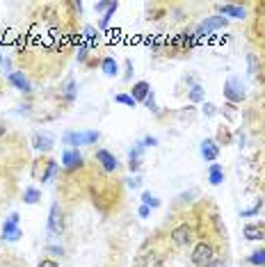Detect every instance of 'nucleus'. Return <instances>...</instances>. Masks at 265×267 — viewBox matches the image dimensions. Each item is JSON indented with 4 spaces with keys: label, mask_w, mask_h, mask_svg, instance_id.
Segmentation results:
<instances>
[{
    "label": "nucleus",
    "mask_w": 265,
    "mask_h": 267,
    "mask_svg": "<svg viewBox=\"0 0 265 267\" xmlns=\"http://www.w3.org/2000/svg\"><path fill=\"white\" fill-rule=\"evenodd\" d=\"M83 162H85V158L78 148H64V153H62V167L64 169L74 171V169L83 167Z\"/></svg>",
    "instance_id": "obj_9"
},
{
    "label": "nucleus",
    "mask_w": 265,
    "mask_h": 267,
    "mask_svg": "<svg viewBox=\"0 0 265 267\" xmlns=\"http://www.w3.org/2000/svg\"><path fill=\"white\" fill-rule=\"evenodd\" d=\"M242 235H245V240H265V226L263 224H247L242 228Z\"/></svg>",
    "instance_id": "obj_15"
},
{
    "label": "nucleus",
    "mask_w": 265,
    "mask_h": 267,
    "mask_svg": "<svg viewBox=\"0 0 265 267\" xmlns=\"http://www.w3.org/2000/svg\"><path fill=\"white\" fill-rule=\"evenodd\" d=\"M208 183L211 185H222L224 183V167L220 162H213L208 167Z\"/></svg>",
    "instance_id": "obj_17"
},
{
    "label": "nucleus",
    "mask_w": 265,
    "mask_h": 267,
    "mask_svg": "<svg viewBox=\"0 0 265 267\" xmlns=\"http://www.w3.org/2000/svg\"><path fill=\"white\" fill-rule=\"evenodd\" d=\"M226 25H229V19H224V16H208L206 21H202V23L196 25L194 30V37L199 39V37H206V35H213V32H217V30H224Z\"/></svg>",
    "instance_id": "obj_3"
},
{
    "label": "nucleus",
    "mask_w": 265,
    "mask_h": 267,
    "mask_svg": "<svg viewBox=\"0 0 265 267\" xmlns=\"http://www.w3.org/2000/svg\"><path fill=\"white\" fill-rule=\"evenodd\" d=\"M247 64H249V73H251V75L258 73V57H256L254 53L247 55Z\"/></svg>",
    "instance_id": "obj_32"
},
{
    "label": "nucleus",
    "mask_w": 265,
    "mask_h": 267,
    "mask_svg": "<svg viewBox=\"0 0 265 267\" xmlns=\"http://www.w3.org/2000/svg\"><path fill=\"white\" fill-rule=\"evenodd\" d=\"M142 206H149L153 210V208H160V199H156L151 192H142Z\"/></svg>",
    "instance_id": "obj_29"
},
{
    "label": "nucleus",
    "mask_w": 265,
    "mask_h": 267,
    "mask_svg": "<svg viewBox=\"0 0 265 267\" xmlns=\"http://www.w3.org/2000/svg\"><path fill=\"white\" fill-rule=\"evenodd\" d=\"M215 258H217L215 249H213V244H208V242H199L190 253V260L194 267H208Z\"/></svg>",
    "instance_id": "obj_2"
},
{
    "label": "nucleus",
    "mask_w": 265,
    "mask_h": 267,
    "mask_svg": "<svg viewBox=\"0 0 265 267\" xmlns=\"http://www.w3.org/2000/svg\"><path fill=\"white\" fill-rule=\"evenodd\" d=\"M19 213H12L10 217L5 219V224H3V240L5 242H19L21 240V235H23V231L19 228Z\"/></svg>",
    "instance_id": "obj_5"
},
{
    "label": "nucleus",
    "mask_w": 265,
    "mask_h": 267,
    "mask_svg": "<svg viewBox=\"0 0 265 267\" xmlns=\"http://www.w3.org/2000/svg\"><path fill=\"white\" fill-rule=\"evenodd\" d=\"M138 215H140V217H149V215H151V208H149V206H140Z\"/></svg>",
    "instance_id": "obj_41"
},
{
    "label": "nucleus",
    "mask_w": 265,
    "mask_h": 267,
    "mask_svg": "<svg viewBox=\"0 0 265 267\" xmlns=\"http://www.w3.org/2000/svg\"><path fill=\"white\" fill-rule=\"evenodd\" d=\"M62 96H64L67 103H71V101L76 99V80L74 78H69V80H67V84L62 87Z\"/></svg>",
    "instance_id": "obj_26"
},
{
    "label": "nucleus",
    "mask_w": 265,
    "mask_h": 267,
    "mask_svg": "<svg viewBox=\"0 0 265 267\" xmlns=\"http://www.w3.org/2000/svg\"><path fill=\"white\" fill-rule=\"evenodd\" d=\"M149 94H151V84H149L147 80H140V82H135V84H132V89H130V96L138 101V103H144Z\"/></svg>",
    "instance_id": "obj_13"
},
{
    "label": "nucleus",
    "mask_w": 265,
    "mask_h": 267,
    "mask_svg": "<svg viewBox=\"0 0 265 267\" xmlns=\"http://www.w3.org/2000/svg\"><path fill=\"white\" fill-rule=\"evenodd\" d=\"M5 133H7V128H5V126H3V124H0V139L5 137Z\"/></svg>",
    "instance_id": "obj_44"
},
{
    "label": "nucleus",
    "mask_w": 265,
    "mask_h": 267,
    "mask_svg": "<svg viewBox=\"0 0 265 267\" xmlns=\"http://www.w3.org/2000/svg\"><path fill=\"white\" fill-rule=\"evenodd\" d=\"M96 162L101 164V169H103V171H108V173H112V171H117V169H119L117 155L110 153L108 148H98V151H96Z\"/></svg>",
    "instance_id": "obj_8"
},
{
    "label": "nucleus",
    "mask_w": 265,
    "mask_h": 267,
    "mask_svg": "<svg viewBox=\"0 0 265 267\" xmlns=\"http://www.w3.org/2000/svg\"><path fill=\"white\" fill-rule=\"evenodd\" d=\"M260 208H263V199H258V201L251 208H247V210H240V217H256V215L260 213Z\"/></svg>",
    "instance_id": "obj_28"
},
{
    "label": "nucleus",
    "mask_w": 265,
    "mask_h": 267,
    "mask_svg": "<svg viewBox=\"0 0 265 267\" xmlns=\"http://www.w3.org/2000/svg\"><path fill=\"white\" fill-rule=\"evenodd\" d=\"M194 39H196L194 32H181V35H178L172 44L176 46V48H190V46L194 44Z\"/></svg>",
    "instance_id": "obj_21"
},
{
    "label": "nucleus",
    "mask_w": 265,
    "mask_h": 267,
    "mask_svg": "<svg viewBox=\"0 0 265 267\" xmlns=\"http://www.w3.org/2000/svg\"><path fill=\"white\" fill-rule=\"evenodd\" d=\"M114 101L121 103V105H126V108H138V101L132 99L130 94H117V96H114Z\"/></svg>",
    "instance_id": "obj_30"
},
{
    "label": "nucleus",
    "mask_w": 265,
    "mask_h": 267,
    "mask_svg": "<svg viewBox=\"0 0 265 267\" xmlns=\"http://www.w3.org/2000/svg\"><path fill=\"white\" fill-rule=\"evenodd\" d=\"M83 41L89 46V48H94V46L98 44V30L94 28V25H85V30H83Z\"/></svg>",
    "instance_id": "obj_19"
},
{
    "label": "nucleus",
    "mask_w": 265,
    "mask_h": 267,
    "mask_svg": "<svg viewBox=\"0 0 265 267\" xmlns=\"http://www.w3.org/2000/svg\"><path fill=\"white\" fill-rule=\"evenodd\" d=\"M142 153H144V144H142V139H140V142H135V146L128 151V160H142Z\"/></svg>",
    "instance_id": "obj_27"
},
{
    "label": "nucleus",
    "mask_w": 265,
    "mask_h": 267,
    "mask_svg": "<svg viewBox=\"0 0 265 267\" xmlns=\"http://www.w3.org/2000/svg\"><path fill=\"white\" fill-rule=\"evenodd\" d=\"M37 267H59V265L53 260V258H41L39 265H37Z\"/></svg>",
    "instance_id": "obj_39"
},
{
    "label": "nucleus",
    "mask_w": 265,
    "mask_h": 267,
    "mask_svg": "<svg viewBox=\"0 0 265 267\" xmlns=\"http://www.w3.org/2000/svg\"><path fill=\"white\" fill-rule=\"evenodd\" d=\"M101 71H103V75H108V78H117L119 75V62L114 57H103V62H101Z\"/></svg>",
    "instance_id": "obj_18"
},
{
    "label": "nucleus",
    "mask_w": 265,
    "mask_h": 267,
    "mask_svg": "<svg viewBox=\"0 0 265 267\" xmlns=\"http://www.w3.org/2000/svg\"><path fill=\"white\" fill-rule=\"evenodd\" d=\"M142 144H144V148H147V146H158V139L149 135V137H144V139H142Z\"/></svg>",
    "instance_id": "obj_40"
},
{
    "label": "nucleus",
    "mask_w": 265,
    "mask_h": 267,
    "mask_svg": "<svg viewBox=\"0 0 265 267\" xmlns=\"http://www.w3.org/2000/svg\"><path fill=\"white\" fill-rule=\"evenodd\" d=\"M110 5H112V3H105V0H101V3H96V5H94V10H96L98 14H105V12L110 10Z\"/></svg>",
    "instance_id": "obj_35"
},
{
    "label": "nucleus",
    "mask_w": 265,
    "mask_h": 267,
    "mask_svg": "<svg viewBox=\"0 0 265 267\" xmlns=\"http://www.w3.org/2000/svg\"><path fill=\"white\" fill-rule=\"evenodd\" d=\"M204 96H206V92H204L202 84H196V82H194L190 89H187V101H190V103H202Z\"/></svg>",
    "instance_id": "obj_22"
},
{
    "label": "nucleus",
    "mask_w": 265,
    "mask_h": 267,
    "mask_svg": "<svg viewBox=\"0 0 265 267\" xmlns=\"http://www.w3.org/2000/svg\"><path fill=\"white\" fill-rule=\"evenodd\" d=\"M132 73H135V71H132V59H126V73H123V80H130Z\"/></svg>",
    "instance_id": "obj_38"
},
{
    "label": "nucleus",
    "mask_w": 265,
    "mask_h": 267,
    "mask_svg": "<svg viewBox=\"0 0 265 267\" xmlns=\"http://www.w3.org/2000/svg\"><path fill=\"white\" fill-rule=\"evenodd\" d=\"M48 251H50V253H62L64 249H62V247H48Z\"/></svg>",
    "instance_id": "obj_43"
},
{
    "label": "nucleus",
    "mask_w": 265,
    "mask_h": 267,
    "mask_svg": "<svg viewBox=\"0 0 265 267\" xmlns=\"http://www.w3.org/2000/svg\"><path fill=\"white\" fill-rule=\"evenodd\" d=\"M217 114V108L213 103H204V117H215Z\"/></svg>",
    "instance_id": "obj_36"
},
{
    "label": "nucleus",
    "mask_w": 265,
    "mask_h": 267,
    "mask_svg": "<svg viewBox=\"0 0 265 267\" xmlns=\"http://www.w3.org/2000/svg\"><path fill=\"white\" fill-rule=\"evenodd\" d=\"M101 139V133L98 130H67L62 135V144L67 148H78V146H89V144H96Z\"/></svg>",
    "instance_id": "obj_1"
},
{
    "label": "nucleus",
    "mask_w": 265,
    "mask_h": 267,
    "mask_svg": "<svg viewBox=\"0 0 265 267\" xmlns=\"http://www.w3.org/2000/svg\"><path fill=\"white\" fill-rule=\"evenodd\" d=\"M59 171V162H55V160H46V171L41 173V181L44 183H50L55 176H57Z\"/></svg>",
    "instance_id": "obj_20"
},
{
    "label": "nucleus",
    "mask_w": 265,
    "mask_h": 267,
    "mask_svg": "<svg viewBox=\"0 0 265 267\" xmlns=\"http://www.w3.org/2000/svg\"><path fill=\"white\" fill-rule=\"evenodd\" d=\"M87 57H89V46L85 44V41H80V44H78V62H80V64H85Z\"/></svg>",
    "instance_id": "obj_31"
},
{
    "label": "nucleus",
    "mask_w": 265,
    "mask_h": 267,
    "mask_svg": "<svg viewBox=\"0 0 265 267\" xmlns=\"http://www.w3.org/2000/svg\"><path fill=\"white\" fill-rule=\"evenodd\" d=\"M140 167H142V160H128V169H130L132 173H138Z\"/></svg>",
    "instance_id": "obj_37"
},
{
    "label": "nucleus",
    "mask_w": 265,
    "mask_h": 267,
    "mask_svg": "<svg viewBox=\"0 0 265 267\" xmlns=\"http://www.w3.org/2000/svg\"><path fill=\"white\" fill-rule=\"evenodd\" d=\"M32 146H35V151L48 153L50 148L55 146V139H53V135H48V133H35L32 135Z\"/></svg>",
    "instance_id": "obj_11"
},
{
    "label": "nucleus",
    "mask_w": 265,
    "mask_h": 267,
    "mask_svg": "<svg viewBox=\"0 0 265 267\" xmlns=\"http://www.w3.org/2000/svg\"><path fill=\"white\" fill-rule=\"evenodd\" d=\"M247 262L254 267H265V249H256V251L249 253V258H247Z\"/></svg>",
    "instance_id": "obj_24"
},
{
    "label": "nucleus",
    "mask_w": 265,
    "mask_h": 267,
    "mask_svg": "<svg viewBox=\"0 0 265 267\" xmlns=\"http://www.w3.org/2000/svg\"><path fill=\"white\" fill-rule=\"evenodd\" d=\"M126 185L130 190H138V188H142V176L140 173H135V176H130V178H126Z\"/></svg>",
    "instance_id": "obj_33"
},
{
    "label": "nucleus",
    "mask_w": 265,
    "mask_h": 267,
    "mask_svg": "<svg viewBox=\"0 0 265 267\" xmlns=\"http://www.w3.org/2000/svg\"><path fill=\"white\" fill-rule=\"evenodd\" d=\"M220 10V16H229V19H245L247 16V12H245V7H240V5H220L217 7Z\"/></svg>",
    "instance_id": "obj_16"
},
{
    "label": "nucleus",
    "mask_w": 265,
    "mask_h": 267,
    "mask_svg": "<svg viewBox=\"0 0 265 267\" xmlns=\"http://www.w3.org/2000/svg\"><path fill=\"white\" fill-rule=\"evenodd\" d=\"M172 242L176 244V247H187V244H192V240H194V228L190 226V224H181V226H176L172 231Z\"/></svg>",
    "instance_id": "obj_7"
},
{
    "label": "nucleus",
    "mask_w": 265,
    "mask_h": 267,
    "mask_svg": "<svg viewBox=\"0 0 265 267\" xmlns=\"http://www.w3.org/2000/svg\"><path fill=\"white\" fill-rule=\"evenodd\" d=\"M144 105H147L151 112H158V105H156V94H153V89H151V94L147 96V101H144Z\"/></svg>",
    "instance_id": "obj_34"
},
{
    "label": "nucleus",
    "mask_w": 265,
    "mask_h": 267,
    "mask_svg": "<svg viewBox=\"0 0 265 267\" xmlns=\"http://www.w3.org/2000/svg\"><path fill=\"white\" fill-rule=\"evenodd\" d=\"M119 10V3H112V5H110V10L105 12L103 16H101V21H98V30H105L110 25V21H112V16H114V12Z\"/></svg>",
    "instance_id": "obj_25"
},
{
    "label": "nucleus",
    "mask_w": 265,
    "mask_h": 267,
    "mask_svg": "<svg viewBox=\"0 0 265 267\" xmlns=\"http://www.w3.org/2000/svg\"><path fill=\"white\" fill-rule=\"evenodd\" d=\"M7 80H10V84H14L19 92H25V94H30V92H32V87H30V80L23 75V71H12V73L7 75Z\"/></svg>",
    "instance_id": "obj_12"
},
{
    "label": "nucleus",
    "mask_w": 265,
    "mask_h": 267,
    "mask_svg": "<svg viewBox=\"0 0 265 267\" xmlns=\"http://www.w3.org/2000/svg\"><path fill=\"white\" fill-rule=\"evenodd\" d=\"M62 231H64V210L57 201H53L48 210V233L50 235H59Z\"/></svg>",
    "instance_id": "obj_6"
},
{
    "label": "nucleus",
    "mask_w": 265,
    "mask_h": 267,
    "mask_svg": "<svg viewBox=\"0 0 265 267\" xmlns=\"http://www.w3.org/2000/svg\"><path fill=\"white\" fill-rule=\"evenodd\" d=\"M199 151H202V158L206 160V162H215L217 158H220V146H217V142L215 139H204L202 142V146H199Z\"/></svg>",
    "instance_id": "obj_10"
},
{
    "label": "nucleus",
    "mask_w": 265,
    "mask_h": 267,
    "mask_svg": "<svg viewBox=\"0 0 265 267\" xmlns=\"http://www.w3.org/2000/svg\"><path fill=\"white\" fill-rule=\"evenodd\" d=\"M3 62H5V59H3V55H0V64H3Z\"/></svg>",
    "instance_id": "obj_45"
},
{
    "label": "nucleus",
    "mask_w": 265,
    "mask_h": 267,
    "mask_svg": "<svg viewBox=\"0 0 265 267\" xmlns=\"http://www.w3.org/2000/svg\"><path fill=\"white\" fill-rule=\"evenodd\" d=\"M39 199H41V192L37 188H25L23 190V203H28V206H35Z\"/></svg>",
    "instance_id": "obj_23"
},
{
    "label": "nucleus",
    "mask_w": 265,
    "mask_h": 267,
    "mask_svg": "<svg viewBox=\"0 0 265 267\" xmlns=\"http://www.w3.org/2000/svg\"><path fill=\"white\" fill-rule=\"evenodd\" d=\"M208 267H226V265H224V260H222V258H215V260H213Z\"/></svg>",
    "instance_id": "obj_42"
},
{
    "label": "nucleus",
    "mask_w": 265,
    "mask_h": 267,
    "mask_svg": "<svg viewBox=\"0 0 265 267\" xmlns=\"http://www.w3.org/2000/svg\"><path fill=\"white\" fill-rule=\"evenodd\" d=\"M224 99L229 101L231 105H238V103H242V101L247 99V92H245V87H242V82L238 78H229L224 82Z\"/></svg>",
    "instance_id": "obj_4"
},
{
    "label": "nucleus",
    "mask_w": 265,
    "mask_h": 267,
    "mask_svg": "<svg viewBox=\"0 0 265 267\" xmlns=\"http://www.w3.org/2000/svg\"><path fill=\"white\" fill-rule=\"evenodd\" d=\"M135 267H162V260L158 258V253L153 251H144L138 256V260H135Z\"/></svg>",
    "instance_id": "obj_14"
}]
</instances>
